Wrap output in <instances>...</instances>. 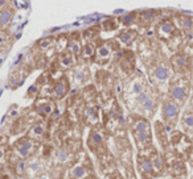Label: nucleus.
Listing matches in <instances>:
<instances>
[{"label":"nucleus","instance_id":"5701e85b","mask_svg":"<svg viewBox=\"0 0 193 179\" xmlns=\"http://www.w3.org/2000/svg\"><path fill=\"white\" fill-rule=\"evenodd\" d=\"M156 130H157L159 133V138H160V141H163L164 144H165V129H164V127L161 125L160 123L156 124Z\"/></svg>","mask_w":193,"mask_h":179},{"label":"nucleus","instance_id":"a211bd4d","mask_svg":"<svg viewBox=\"0 0 193 179\" xmlns=\"http://www.w3.org/2000/svg\"><path fill=\"white\" fill-rule=\"evenodd\" d=\"M73 63H74V58H73L72 54H65V55H62V57H61V61H59V65H61L62 67L67 69V67H70Z\"/></svg>","mask_w":193,"mask_h":179},{"label":"nucleus","instance_id":"4c0bfd02","mask_svg":"<svg viewBox=\"0 0 193 179\" xmlns=\"http://www.w3.org/2000/svg\"><path fill=\"white\" fill-rule=\"evenodd\" d=\"M1 179H9V178H8V177H7V175H4V177H3Z\"/></svg>","mask_w":193,"mask_h":179},{"label":"nucleus","instance_id":"dca6fc26","mask_svg":"<svg viewBox=\"0 0 193 179\" xmlns=\"http://www.w3.org/2000/svg\"><path fill=\"white\" fill-rule=\"evenodd\" d=\"M141 130H149V124L147 120L139 119L134 123V132H141Z\"/></svg>","mask_w":193,"mask_h":179},{"label":"nucleus","instance_id":"f3484780","mask_svg":"<svg viewBox=\"0 0 193 179\" xmlns=\"http://www.w3.org/2000/svg\"><path fill=\"white\" fill-rule=\"evenodd\" d=\"M11 19H12V12L9 9H3L0 12V25H3V27L7 25L11 21Z\"/></svg>","mask_w":193,"mask_h":179},{"label":"nucleus","instance_id":"f8f14e48","mask_svg":"<svg viewBox=\"0 0 193 179\" xmlns=\"http://www.w3.org/2000/svg\"><path fill=\"white\" fill-rule=\"evenodd\" d=\"M67 49L70 50L73 54H79L81 53V44L77 38H70L69 40V44H67Z\"/></svg>","mask_w":193,"mask_h":179},{"label":"nucleus","instance_id":"9b49d317","mask_svg":"<svg viewBox=\"0 0 193 179\" xmlns=\"http://www.w3.org/2000/svg\"><path fill=\"white\" fill-rule=\"evenodd\" d=\"M118 38H119V41H120L122 44L128 45V44H131V42L134 41V38H135V33H134V32H130V30H126V32L120 33Z\"/></svg>","mask_w":193,"mask_h":179},{"label":"nucleus","instance_id":"bb28decb","mask_svg":"<svg viewBox=\"0 0 193 179\" xmlns=\"http://www.w3.org/2000/svg\"><path fill=\"white\" fill-rule=\"evenodd\" d=\"M25 169H27V165H25L24 161L17 162V165H16V173H17V174H22V173L25 171Z\"/></svg>","mask_w":193,"mask_h":179},{"label":"nucleus","instance_id":"b1692460","mask_svg":"<svg viewBox=\"0 0 193 179\" xmlns=\"http://www.w3.org/2000/svg\"><path fill=\"white\" fill-rule=\"evenodd\" d=\"M86 115H87V117L90 119V121H91V123L96 121V109H95L94 107L89 108V109L86 111Z\"/></svg>","mask_w":193,"mask_h":179},{"label":"nucleus","instance_id":"cd10ccee","mask_svg":"<svg viewBox=\"0 0 193 179\" xmlns=\"http://www.w3.org/2000/svg\"><path fill=\"white\" fill-rule=\"evenodd\" d=\"M173 171H175V174L178 175V174H181V173H185V167H184L183 163H176L173 167Z\"/></svg>","mask_w":193,"mask_h":179},{"label":"nucleus","instance_id":"c9c22d12","mask_svg":"<svg viewBox=\"0 0 193 179\" xmlns=\"http://www.w3.org/2000/svg\"><path fill=\"white\" fill-rule=\"evenodd\" d=\"M189 160H191V163L193 165V147H192V150H191V157H189Z\"/></svg>","mask_w":193,"mask_h":179},{"label":"nucleus","instance_id":"4468645a","mask_svg":"<svg viewBox=\"0 0 193 179\" xmlns=\"http://www.w3.org/2000/svg\"><path fill=\"white\" fill-rule=\"evenodd\" d=\"M140 170L144 173V174H151L154 171V163H152L151 160L146 158L140 162Z\"/></svg>","mask_w":193,"mask_h":179},{"label":"nucleus","instance_id":"6ab92c4d","mask_svg":"<svg viewBox=\"0 0 193 179\" xmlns=\"http://www.w3.org/2000/svg\"><path fill=\"white\" fill-rule=\"evenodd\" d=\"M86 175V169L83 166H75L72 171V177L75 179H82Z\"/></svg>","mask_w":193,"mask_h":179},{"label":"nucleus","instance_id":"f257e3e1","mask_svg":"<svg viewBox=\"0 0 193 179\" xmlns=\"http://www.w3.org/2000/svg\"><path fill=\"white\" fill-rule=\"evenodd\" d=\"M169 93H171L172 99L176 101H184L188 98L189 93V83L186 78H178L175 83L171 84L169 88Z\"/></svg>","mask_w":193,"mask_h":179},{"label":"nucleus","instance_id":"e433bc0d","mask_svg":"<svg viewBox=\"0 0 193 179\" xmlns=\"http://www.w3.org/2000/svg\"><path fill=\"white\" fill-rule=\"evenodd\" d=\"M3 5H5V1H0V8H1Z\"/></svg>","mask_w":193,"mask_h":179},{"label":"nucleus","instance_id":"9d476101","mask_svg":"<svg viewBox=\"0 0 193 179\" xmlns=\"http://www.w3.org/2000/svg\"><path fill=\"white\" fill-rule=\"evenodd\" d=\"M155 76L157 81L163 82V81H167V79L169 78V70L167 69L165 66H159L156 67L155 70Z\"/></svg>","mask_w":193,"mask_h":179},{"label":"nucleus","instance_id":"c756f323","mask_svg":"<svg viewBox=\"0 0 193 179\" xmlns=\"http://www.w3.org/2000/svg\"><path fill=\"white\" fill-rule=\"evenodd\" d=\"M154 15H155L154 11H146V12H143V19L147 20V21H151L154 19Z\"/></svg>","mask_w":193,"mask_h":179},{"label":"nucleus","instance_id":"393cba45","mask_svg":"<svg viewBox=\"0 0 193 179\" xmlns=\"http://www.w3.org/2000/svg\"><path fill=\"white\" fill-rule=\"evenodd\" d=\"M141 106H143V108H144L146 111H154V108H155V101L152 100V99H148V100L144 101Z\"/></svg>","mask_w":193,"mask_h":179},{"label":"nucleus","instance_id":"39448f33","mask_svg":"<svg viewBox=\"0 0 193 179\" xmlns=\"http://www.w3.org/2000/svg\"><path fill=\"white\" fill-rule=\"evenodd\" d=\"M172 65L175 66L176 70H184L188 69L189 66V59L185 54H176L172 57Z\"/></svg>","mask_w":193,"mask_h":179},{"label":"nucleus","instance_id":"ddd939ff","mask_svg":"<svg viewBox=\"0 0 193 179\" xmlns=\"http://www.w3.org/2000/svg\"><path fill=\"white\" fill-rule=\"evenodd\" d=\"M180 24H181V28L186 32L193 29V19L189 17V16H181L180 17Z\"/></svg>","mask_w":193,"mask_h":179},{"label":"nucleus","instance_id":"7c9ffc66","mask_svg":"<svg viewBox=\"0 0 193 179\" xmlns=\"http://www.w3.org/2000/svg\"><path fill=\"white\" fill-rule=\"evenodd\" d=\"M132 91H134L135 93H139V95H140V93L143 92V84L141 83H135L134 87H132Z\"/></svg>","mask_w":193,"mask_h":179},{"label":"nucleus","instance_id":"6e6552de","mask_svg":"<svg viewBox=\"0 0 193 179\" xmlns=\"http://www.w3.org/2000/svg\"><path fill=\"white\" fill-rule=\"evenodd\" d=\"M110 54H111V44L109 42V44H104L96 49V59L98 61H101V59L106 61L110 57Z\"/></svg>","mask_w":193,"mask_h":179},{"label":"nucleus","instance_id":"412c9836","mask_svg":"<svg viewBox=\"0 0 193 179\" xmlns=\"http://www.w3.org/2000/svg\"><path fill=\"white\" fill-rule=\"evenodd\" d=\"M183 125L186 128V129H193V113L188 112L184 115L183 117Z\"/></svg>","mask_w":193,"mask_h":179},{"label":"nucleus","instance_id":"4be33fe9","mask_svg":"<svg viewBox=\"0 0 193 179\" xmlns=\"http://www.w3.org/2000/svg\"><path fill=\"white\" fill-rule=\"evenodd\" d=\"M94 55V46L91 44H87L83 47V57L85 58H90V57Z\"/></svg>","mask_w":193,"mask_h":179},{"label":"nucleus","instance_id":"f704fd0d","mask_svg":"<svg viewBox=\"0 0 193 179\" xmlns=\"http://www.w3.org/2000/svg\"><path fill=\"white\" fill-rule=\"evenodd\" d=\"M4 153H5L4 147H0V162H1L3 158H4Z\"/></svg>","mask_w":193,"mask_h":179},{"label":"nucleus","instance_id":"a878e982","mask_svg":"<svg viewBox=\"0 0 193 179\" xmlns=\"http://www.w3.org/2000/svg\"><path fill=\"white\" fill-rule=\"evenodd\" d=\"M50 45H52V40L50 38H44L38 42V46L41 47V49H48Z\"/></svg>","mask_w":193,"mask_h":179},{"label":"nucleus","instance_id":"aec40b11","mask_svg":"<svg viewBox=\"0 0 193 179\" xmlns=\"http://www.w3.org/2000/svg\"><path fill=\"white\" fill-rule=\"evenodd\" d=\"M89 142H90V145H91V146L94 145V147H95V146H99V145L103 142V140H102V136L99 134V133L93 132V133H91V136H90Z\"/></svg>","mask_w":193,"mask_h":179},{"label":"nucleus","instance_id":"423d86ee","mask_svg":"<svg viewBox=\"0 0 193 179\" xmlns=\"http://www.w3.org/2000/svg\"><path fill=\"white\" fill-rule=\"evenodd\" d=\"M135 138H136V142L139 144L140 147L148 146L149 142H151V133H149V130L135 132Z\"/></svg>","mask_w":193,"mask_h":179},{"label":"nucleus","instance_id":"58836bf2","mask_svg":"<svg viewBox=\"0 0 193 179\" xmlns=\"http://www.w3.org/2000/svg\"><path fill=\"white\" fill-rule=\"evenodd\" d=\"M38 179H48V178H45V177H41V178H38Z\"/></svg>","mask_w":193,"mask_h":179},{"label":"nucleus","instance_id":"1a4fd4ad","mask_svg":"<svg viewBox=\"0 0 193 179\" xmlns=\"http://www.w3.org/2000/svg\"><path fill=\"white\" fill-rule=\"evenodd\" d=\"M44 133H45V124L38 123V124H36V125H33L32 129L29 130V137L38 140V138H41L42 136H44Z\"/></svg>","mask_w":193,"mask_h":179},{"label":"nucleus","instance_id":"0eeeda50","mask_svg":"<svg viewBox=\"0 0 193 179\" xmlns=\"http://www.w3.org/2000/svg\"><path fill=\"white\" fill-rule=\"evenodd\" d=\"M67 88H69V84H67L66 79H59V82H57L53 88V92H54L56 98H64L67 92Z\"/></svg>","mask_w":193,"mask_h":179},{"label":"nucleus","instance_id":"2f4dec72","mask_svg":"<svg viewBox=\"0 0 193 179\" xmlns=\"http://www.w3.org/2000/svg\"><path fill=\"white\" fill-rule=\"evenodd\" d=\"M66 158H67V153L65 152V150H61V152H58V154H57V160H58L59 162L66 161Z\"/></svg>","mask_w":193,"mask_h":179},{"label":"nucleus","instance_id":"72a5a7b5","mask_svg":"<svg viewBox=\"0 0 193 179\" xmlns=\"http://www.w3.org/2000/svg\"><path fill=\"white\" fill-rule=\"evenodd\" d=\"M75 81L77 82H81V81H83V78H85V73H83V70H78V71H75Z\"/></svg>","mask_w":193,"mask_h":179},{"label":"nucleus","instance_id":"c85d7f7f","mask_svg":"<svg viewBox=\"0 0 193 179\" xmlns=\"http://www.w3.org/2000/svg\"><path fill=\"white\" fill-rule=\"evenodd\" d=\"M103 28H104L106 30L114 29V28H115V21H114V20H107V21L103 22Z\"/></svg>","mask_w":193,"mask_h":179},{"label":"nucleus","instance_id":"2eb2a0df","mask_svg":"<svg viewBox=\"0 0 193 179\" xmlns=\"http://www.w3.org/2000/svg\"><path fill=\"white\" fill-rule=\"evenodd\" d=\"M36 111L42 116H46V115H50L53 112V106L50 103H41V106H37Z\"/></svg>","mask_w":193,"mask_h":179},{"label":"nucleus","instance_id":"20e7f679","mask_svg":"<svg viewBox=\"0 0 193 179\" xmlns=\"http://www.w3.org/2000/svg\"><path fill=\"white\" fill-rule=\"evenodd\" d=\"M33 147H35V144L30 140L25 138V140L19 141L17 144L15 145V153L21 158H27L30 153L33 152Z\"/></svg>","mask_w":193,"mask_h":179},{"label":"nucleus","instance_id":"473e14b6","mask_svg":"<svg viewBox=\"0 0 193 179\" xmlns=\"http://www.w3.org/2000/svg\"><path fill=\"white\" fill-rule=\"evenodd\" d=\"M122 21H123V24H126V25H130L132 21H134V16L132 15H127V16H123L122 17Z\"/></svg>","mask_w":193,"mask_h":179},{"label":"nucleus","instance_id":"f03ea898","mask_svg":"<svg viewBox=\"0 0 193 179\" xmlns=\"http://www.w3.org/2000/svg\"><path fill=\"white\" fill-rule=\"evenodd\" d=\"M163 116L167 123L175 125L176 120H177V116H178V106L172 100L165 101L163 106Z\"/></svg>","mask_w":193,"mask_h":179},{"label":"nucleus","instance_id":"7ed1b4c3","mask_svg":"<svg viewBox=\"0 0 193 179\" xmlns=\"http://www.w3.org/2000/svg\"><path fill=\"white\" fill-rule=\"evenodd\" d=\"M175 32H176V27H175V24L171 21V20H165V21H163L157 28V35L161 40L172 38V36L175 35Z\"/></svg>","mask_w":193,"mask_h":179}]
</instances>
